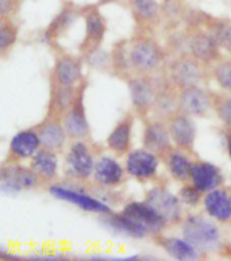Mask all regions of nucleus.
<instances>
[{
    "label": "nucleus",
    "mask_w": 231,
    "mask_h": 261,
    "mask_svg": "<svg viewBox=\"0 0 231 261\" xmlns=\"http://www.w3.org/2000/svg\"><path fill=\"white\" fill-rule=\"evenodd\" d=\"M203 208L208 217L222 225H231V187H218L204 194Z\"/></svg>",
    "instance_id": "obj_22"
},
{
    "label": "nucleus",
    "mask_w": 231,
    "mask_h": 261,
    "mask_svg": "<svg viewBox=\"0 0 231 261\" xmlns=\"http://www.w3.org/2000/svg\"><path fill=\"white\" fill-rule=\"evenodd\" d=\"M165 2H168V0H165Z\"/></svg>",
    "instance_id": "obj_42"
},
{
    "label": "nucleus",
    "mask_w": 231,
    "mask_h": 261,
    "mask_svg": "<svg viewBox=\"0 0 231 261\" xmlns=\"http://www.w3.org/2000/svg\"><path fill=\"white\" fill-rule=\"evenodd\" d=\"M219 254L220 256H223V257L231 258V245L222 246L219 249Z\"/></svg>",
    "instance_id": "obj_40"
},
{
    "label": "nucleus",
    "mask_w": 231,
    "mask_h": 261,
    "mask_svg": "<svg viewBox=\"0 0 231 261\" xmlns=\"http://www.w3.org/2000/svg\"><path fill=\"white\" fill-rule=\"evenodd\" d=\"M208 32L214 35L216 42L219 43V46L223 50L231 53V23L230 22H214L208 26Z\"/></svg>",
    "instance_id": "obj_36"
},
{
    "label": "nucleus",
    "mask_w": 231,
    "mask_h": 261,
    "mask_svg": "<svg viewBox=\"0 0 231 261\" xmlns=\"http://www.w3.org/2000/svg\"><path fill=\"white\" fill-rule=\"evenodd\" d=\"M181 237H184L195 248L204 252H219L222 248V233L216 221L201 214H188L180 223Z\"/></svg>",
    "instance_id": "obj_1"
},
{
    "label": "nucleus",
    "mask_w": 231,
    "mask_h": 261,
    "mask_svg": "<svg viewBox=\"0 0 231 261\" xmlns=\"http://www.w3.org/2000/svg\"><path fill=\"white\" fill-rule=\"evenodd\" d=\"M19 37V28L12 18H0V55L2 57L12 50Z\"/></svg>",
    "instance_id": "obj_33"
},
{
    "label": "nucleus",
    "mask_w": 231,
    "mask_h": 261,
    "mask_svg": "<svg viewBox=\"0 0 231 261\" xmlns=\"http://www.w3.org/2000/svg\"><path fill=\"white\" fill-rule=\"evenodd\" d=\"M129 88L130 103L134 114L146 121L152 115L157 90V77L150 74L134 73L126 80Z\"/></svg>",
    "instance_id": "obj_7"
},
{
    "label": "nucleus",
    "mask_w": 231,
    "mask_h": 261,
    "mask_svg": "<svg viewBox=\"0 0 231 261\" xmlns=\"http://www.w3.org/2000/svg\"><path fill=\"white\" fill-rule=\"evenodd\" d=\"M84 22H85V33L78 45V55L84 60H90L92 56L98 53L102 46L106 37L107 24L106 19L98 10L85 11Z\"/></svg>",
    "instance_id": "obj_11"
},
{
    "label": "nucleus",
    "mask_w": 231,
    "mask_h": 261,
    "mask_svg": "<svg viewBox=\"0 0 231 261\" xmlns=\"http://www.w3.org/2000/svg\"><path fill=\"white\" fill-rule=\"evenodd\" d=\"M185 42H187V51L207 65H212L215 61L223 57L222 47L208 30L207 32L193 30L187 37Z\"/></svg>",
    "instance_id": "obj_19"
},
{
    "label": "nucleus",
    "mask_w": 231,
    "mask_h": 261,
    "mask_svg": "<svg viewBox=\"0 0 231 261\" xmlns=\"http://www.w3.org/2000/svg\"><path fill=\"white\" fill-rule=\"evenodd\" d=\"M88 88V80L84 79L77 87L75 101L63 117L64 126L69 140H90L91 126L85 111V92Z\"/></svg>",
    "instance_id": "obj_9"
},
{
    "label": "nucleus",
    "mask_w": 231,
    "mask_h": 261,
    "mask_svg": "<svg viewBox=\"0 0 231 261\" xmlns=\"http://www.w3.org/2000/svg\"><path fill=\"white\" fill-rule=\"evenodd\" d=\"M189 183H192L203 194H207L223 186L224 175L222 169L215 164L206 160H195Z\"/></svg>",
    "instance_id": "obj_25"
},
{
    "label": "nucleus",
    "mask_w": 231,
    "mask_h": 261,
    "mask_svg": "<svg viewBox=\"0 0 231 261\" xmlns=\"http://www.w3.org/2000/svg\"><path fill=\"white\" fill-rule=\"evenodd\" d=\"M78 86H63L50 77L47 115L63 118L75 101Z\"/></svg>",
    "instance_id": "obj_28"
},
{
    "label": "nucleus",
    "mask_w": 231,
    "mask_h": 261,
    "mask_svg": "<svg viewBox=\"0 0 231 261\" xmlns=\"http://www.w3.org/2000/svg\"><path fill=\"white\" fill-rule=\"evenodd\" d=\"M130 8L134 19L141 26L156 23L160 18L161 6L158 0H130Z\"/></svg>",
    "instance_id": "obj_31"
},
{
    "label": "nucleus",
    "mask_w": 231,
    "mask_h": 261,
    "mask_svg": "<svg viewBox=\"0 0 231 261\" xmlns=\"http://www.w3.org/2000/svg\"><path fill=\"white\" fill-rule=\"evenodd\" d=\"M76 19L75 12L72 10H64L55 16L53 22L49 24V28L45 30V34H43V38L49 45H53V43H57V39L61 37L65 32H68V29L71 28L73 22Z\"/></svg>",
    "instance_id": "obj_32"
},
{
    "label": "nucleus",
    "mask_w": 231,
    "mask_h": 261,
    "mask_svg": "<svg viewBox=\"0 0 231 261\" xmlns=\"http://www.w3.org/2000/svg\"><path fill=\"white\" fill-rule=\"evenodd\" d=\"M36 129L38 132L42 148L53 150V152H63L64 149L67 148L68 141H71L61 117L46 114L42 121L36 125Z\"/></svg>",
    "instance_id": "obj_18"
},
{
    "label": "nucleus",
    "mask_w": 231,
    "mask_h": 261,
    "mask_svg": "<svg viewBox=\"0 0 231 261\" xmlns=\"http://www.w3.org/2000/svg\"><path fill=\"white\" fill-rule=\"evenodd\" d=\"M30 165L46 184L57 181L60 173L59 153L41 148L30 159Z\"/></svg>",
    "instance_id": "obj_29"
},
{
    "label": "nucleus",
    "mask_w": 231,
    "mask_h": 261,
    "mask_svg": "<svg viewBox=\"0 0 231 261\" xmlns=\"http://www.w3.org/2000/svg\"><path fill=\"white\" fill-rule=\"evenodd\" d=\"M110 66L112 73L122 80H127L134 74L130 63V39H121L111 49Z\"/></svg>",
    "instance_id": "obj_30"
},
{
    "label": "nucleus",
    "mask_w": 231,
    "mask_h": 261,
    "mask_svg": "<svg viewBox=\"0 0 231 261\" xmlns=\"http://www.w3.org/2000/svg\"><path fill=\"white\" fill-rule=\"evenodd\" d=\"M84 59L80 55H69L60 50L54 56V65L50 77L63 86H78L84 80Z\"/></svg>",
    "instance_id": "obj_15"
},
{
    "label": "nucleus",
    "mask_w": 231,
    "mask_h": 261,
    "mask_svg": "<svg viewBox=\"0 0 231 261\" xmlns=\"http://www.w3.org/2000/svg\"><path fill=\"white\" fill-rule=\"evenodd\" d=\"M122 213H125L126 215H129L133 219H135L137 222L143 225L146 229L149 230L152 237L156 234L164 233V230L169 226L168 222L146 200L129 202L122 208Z\"/></svg>",
    "instance_id": "obj_23"
},
{
    "label": "nucleus",
    "mask_w": 231,
    "mask_h": 261,
    "mask_svg": "<svg viewBox=\"0 0 231 261\" xmlns=\"http://www.w3.org/2000/svg\"><path fill=\"white\" fill-rule=\"evenodd\" d=\"M212 111L215 113L226 129L231 130V94L214 92L212 94Z\"/></svg>",
    "instance_id": "obj_35"
},
{
    "label": "nucleus",
    "mask_w": 231,
    "mask_h": 261,
    "mask_svg": "<svg viewBox=\"0 0 231 261\" xmlns=\"http://www.w3.org/2000/svg\"><path fill=\"white\" fill-rule=\"evenodd\" d=\"M207 64L193 57L191 53L184 51L175 56L165 66L168 79L180 90L189 86H203L211 76V70Z\"/></svg>",
    "instance_id": "obj_4"
},
{
    "label": "nucleus",
    "mask_w": 231,
    "mask_h": 261,
    "mask_svg": "<svg viewBox=\"0 0 231 261\" xmlns=\"http://www.w3.org/2000/svg\"><path fill=\"white\" fill-rule=\"evenodd\" d=\"M100 222L104 225L108 230L114 231L117 234H121L126 238H133V240H143L146 237H150L152 234L143 225L137 222L125 213H107V214L99 215Z\"/></svg>",
    "instance_id": "obj_24"
},
{
    "label": "nucleus",
    "mask_w": 231,
    "mask_h": 261,
    "mask_svg": "<svg viewBox=\"0 0 231 261\" xmlns=\"http://www.w3.org/2000/svg\"><path fill=\"white\" fill-rule=\"evenodd\" d=\"M145 200L168 222V225H180L184 219V204L177 194H173L162 184H156L146 192Z\"/></svg>",
    "instance_id": "obj_8"
},
{
    "label": "nucleus",
    "mask_w": 231,
    "mask_h": 261,
    "mask_svg": "<svg viewBox=\"0 0 231 261\" xmlns=\"http://www.w3.org/2000/svg\"><path fill=\"white\" fill-rule=\"evenodd\" d=\"M177 195H179V198H180V200L183 202L184 206L192 207V208L199 206L200 203L203 202L204 198L203 192L197 190L192 183L183 184V187L179 190Z\"/></svg>",
    "instance_id": "obj_37"
},
{
    "label": "nucleus",
    "mask_w": 231,
    "mask_h": 261,
    "mask_svg": "<svg viewBox=\"0 0 231 261\" xmlns=\"http://www.w3.org/2000/svg\"><path fill=\"white\" fill-rule=\"evenodd\" d=\"M115 2H119V0H99V4H110Z\"/></svg>",
    "instance_id": "obj_41"
},
{
    "label": "nucleus",
    "mask_w": 231,
    "mask_h": 261,
    "mask_svg": "<svg viewBox=\"0 0 231 261\" xmlns=\"http://www.w3.org/2000/svg\"><path fill=\"white\" fill-rule=\"evenodd\" d=\"M160 157L146 148L131 149L125 156L127 175L138 183H153L158 177Z\"/></svg>",
    "instance_id": "obj_10"
},
{
    "label": "nucleus",
    "mask_w": 231,
    "mask_h": 261,
    "mask_svg": "<svg viewBox=\"0 0 231 261\" xmlns=\"http://www.w3.org/2000/svg\"><path fill=\"white\" fill-rule=\"evenodd\" d=\"M134 111L126 113L123 117L117 122L110 134L106 138L107 148L114 153L117 157H123L131 150L133 145V129L135 121Z\"/></svg>",
    "instance_id": "obj_21"
},
{
    "label": "nucleus",
    "mask_w": 231,
    "mask_h": 261,
    "mask_svg": "<svg viewBox=\"0 0 231 261\" xmlns=\"http://www.w3.org/2000/svg\"><path fill=\"white\" fill-rule=\"evenodd\" d=\"M226 149H227V154L231 160V130L226 129Z\"/></svg>",
    "instance_id": "obj_39"
},
{
    "label": "nucleus",
    "mask_w": 231,
    "mask_h": 261,
    "mask_svg": "<svg viewBox=\"0 0 231 261\" xmlns=\"http://www.w3.org/2000/svg\"><path fill=\"white\" fill-rule=\"evenodd\" d=\"M166 123L172 137L173 146L193 154L197 137V127L193 118L181 111H176L166 119Z\"/></svg>",
    "instance_id": "obj_14"
},
{
    "label": "nucleus",
    "mask_w": 231,
    "mask_h": 261,
    "mask_svg": "<svg viewBox=\"0 0 231 261\" xmlns=\"http://www.w3.org/2000/svg\"><path fill=\"white\" fill-rule=\"evenodd\" d=\"M73 184L75 183H72L69 180H67V183L54 181L49 184L47 191L53 198L71 203L82 211H88V213H94L98 215L107 214L112 211L110 204H107L102 199L95 196L94 192H88L84 188L75 187Z\"/></svg>",
    "instance_id": "obj_6"
},
{
    "label": "nucleus",
    "mask_w": 231,
    "mask_h": 261,
    "mask_svg": "<svg viewBox=\"0 0 231 261\" xmlns=\"http://www.w3.org/2000/svg\"><path fill=\"white\" fill-rule=\"evenodd\" d=\"M142 146L153 152L160 159H164L168 154L169 150L173 148V142L166 119L154 117L146 119L142 133Z\"/></svg>",
    "instance_id": "obj_13"
},
{
    "label": "nucleus",
    "mask_w": 231,
    "mask_h": 261,
    "mask_svg": "<svg viewBox=\"0 0 231 261\" xmlns=\"http://www.w3.org/2000/svg\"><path fill=\"white\" fill-rule=\"evenodd\" d=\"M211 91L203 86H189L179 90V111L189 117L203 118L212 111Z\"/></svg>",
    "instance_id": "obj_12"
},
{
    "label": "nucleus",
    "mask_w": 231,
    "mask_h": 261,
    "mask_svg": "<svg viewBox=\"0 0 231 261\" xmlns=\"http://www.w3.org/2000/svg\"><path fill=\"white\" fill-rule=\"evenodd\" d=\"M88 141L90 140H75L68 145L63 169L69 181L85 184L94 176L98 157Z\"/></svg>",
    "instance_id": "obj_3"
},
{
    "label": "nucleus",
    "mask_w": 231,
    "mask_h": 261,
    "mask_svg": "<svg viewBox=\"0 0 231 261\" xmlns=\"http://www.w3.org/2000/svg\"><path fill=\"white\" fill-rule=\"evenodd\" d=\"M32 165L20 163H3L0 168V188L4 194L15 195L24 191H36L45 186Z\"/></svg>",
    "instance_id": "obj_5"
},
{
    "label": "nucleus",
    "mask_w": 231,
    "mask_h": 261,
    "mask_svg": "<svg viewBox=\"0 0 231 261\" xmlns=\"http://www.w3.org/2000/svg\"><path fill=\"white\" fill-rule=\"evenodd\" d=\"M130 63L134 73L156 76L166 64V53L153 37L134 35L130 39Z\"/></svg>",
    "instance_id": "obj_2"
},
{
    "label": "nucleus",
    "mask_w": 231,
    "mask_h": 261,
    "mask_svg": "<svg viewBox=\"0 0 231 261\" xmlns=\"http://www.w3.org/2000/svg\"><path fill=\"white\" fill-rule=\"evenodd\" d=\"M191 156H192L191 153L173 146L168 152V154L162 159L169 176L177 183H189L191 172H192L193 163H195Z\"/></svg>",
    "instance_id": "obj_27"
},
{
    "label": "nucleus",
    "mask_w": 231,
    "mask_h": 261,
    "mask_svg": "<svg viewBox=\"0 0 231 261\" xmlns=\"http://www.w3.org/2000/svg\"><path fill=\"white\" fill-rule=\"evenodd\" d=\"M18 8L19 0H0V18H12Z\"/></svg>",
    "instance_id": "obj_38"
},
{
    "label": "nucleus",
    "mask_w": 231,
    "mask_h": 261,
    "mask_svg": "<svg viewBox=\"0 0 231 261\" xmlns=\"http://www.w3.org/2000/svg\"><path fill=\"white\" fill-rule=\"evenodd\" d=\"M176 111H179V88L165 73L164 76L157 77V90L152 115L160 119H168Z\"/></svg>",
    "instance_id": "obj_20"
},
{
    "label": "nucleus",
    "mask_w": 231,
    "mask_h": 261,
    "mask_svg": "<svg viewBox=\"0 0 231 261\" xmlns=\"http://www.w3.org/2000/svg\"><path fill=\"white\" fill-rule=\"evenodd\" d=\"M211 77L220 90L231 94V56L222 57L210 66Z\"/></svg>",
    "instance_id": "obj_34"
},
{
    "label": "nucleus",
    "mask_w": 231,
    "mask_h": 261,
    "mask_svg": "<svg viewBox=\"0 0 231 261\" xmlns=\"http://www.w3.org/2000/svg\"><path fill=\"white\" fill-rule=\"evenodd\" d=\"M42 148L36 126L15 133L10 140L7 157L4 163H22L30 160Z\"/></svg>",
    "instance_id": "obj_17"
},
{
    "label": "nucleus",
    "mask_w": 231,
    "mask_h": 261,
    "mask_svg": "<svg viewBox=\"0 0 231 261\" xmlns=\"http://www.w3.org/2000/svg\"><path fill=\"white\" fill-rule=\"evenodd\" d=\"M153 241L158 248L164 250L169 257L175 260H197L200 257V252L197 248L187 241L184 237H173V236H164V233L153 236Z\"/></svg>",
    "instance_id": "obj_26"
},
{
    "label": "nucleus",
    "mask_w": 231,
    "mask_h": 261,
    "mask_svg": "<svg viewBox=\"0 0 231 261\" xmlns=\"http://www.w3.org/2000/svg\"><path fill=\"white\" fill-rule=\"evenodd\" d=\"M126 176L129 175L126 172L125 164L119 163L117 156L111 157L107 154H102L96 160L92 180H94L95 186H98V187L115 190L125 183Z\"/></svg>",
    "instance_id": "obj_16"
}]
</instances>
